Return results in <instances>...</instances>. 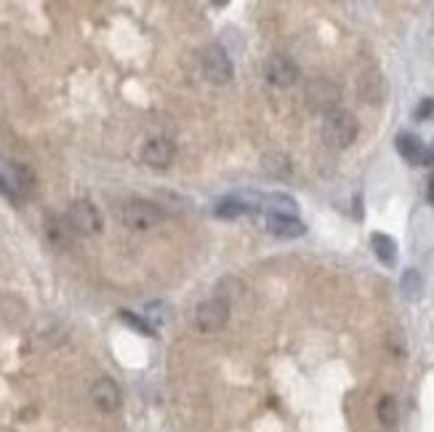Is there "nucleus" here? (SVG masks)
<instances>
[{"instance_id": "2eb2a0df", "label": "nucleus", "mask_w": 434, "mask_h": 432, "mask_svg": "<svg viewBox=\"0 0 434 432\" xmlns=\"http://www.w3.org/2000/svg\"><path fill=\"white\" fill-rule=\"evenodd\" d=\"M376 416H379L381 427H394L397 419H400V409H397V400L394 395H384L376 406Z\"/></svg>"}, {"instance_id": "20e7f679", "label": "nucleus", "mask_w": 434, "mask_h": 432, "mask_svg": "<svg viewBox=\"0 0 434 432\" xmlns=\"http://www.w3.org/2000/svg\"><path fill=\"white\" fill-rule=\"evenodd\" d=\"M203 72L211 83H218V86H224L235 78V65H232L224 45L213 43L203 51Z\"/></svg>"}, {"instance_id": "b1692460", "label": "nucleus", "mask_w": 434, "mask_h": 432, "mask_svg": "<svg viewBox=\"0 0 434 432\" xmlns=\"http://www.w3.org/2000/svg\"><path fill=\"white\" fill-rule=\"evenodd\" d=\"M426 160H429V163L434 166V144H432V150H426Z\"/></svg>"}, {"instance_id": "6ab92c4d", "label": "nucleus", "mask_w": 434, "mask_h": 432, "mask_svg": "<svg viewBox=\"0 0 434 432\" xmlns=\"http://www.w3.org/2000/svg\"><path fill=\"white\" fill-rule=\"evenodd\" d=\"M69 233H75L69 222H59V219H51L48 222V238H51V243L54 245H67L69 243Z\"/></svg>"}, {"instance_id": "a211bd4d", "label": "nucleus", "mask_w": 434, "mask_h": 432, "mask_svg": "<svg viewBox=\"0 0 434 432\" xmlns=\"http://www.w3.org/2000/svg\"><path fill=\"white\" fill-rule=\"evenodd\" d=\"M264 171H267V174H272V177H288L294 168H291V160H288V157L274 153V155L264 157Z\"/></svg>"}, {"instance_id": "f257e3e1", "label": "nucleus", "mask_w": 434, "mask_h": 432, "mask_svg": "<svg viewBox=\"0 0 434 432\" xmlns=\"http://www.w3.org/2000/svg\"><path fill=\"white\" fill-rule=\"evenodd\" d=\"M357 118L347 110H336L326 115L323 121V142L333 150H347L349 144L357 139Z\"/></svg>"}, {"instance_id": "f8f14e48", "label": "nucleus", "mask_w": 434, "mask_h": 432, "mask_svg": "<svg viewBox=\"0 0 434 432\" xmlns=\"http://www.w3.org/2000/svg\"><path fill=\"white\" fill-rule=\"evenodd\" d=\"M370 248H373L376 259L384 267L397 265V243H394V238H389V235L384 233H373L370 235Z\"/></svg>"}, {"instance_id": "dca6fc26", "label": "nucleus", "mask_w": 434, "mask_h": 432, "mask_svg": "<svg viewBox=\"0 0 434 432\" xmlns=\"http://www.w3.org/2000/svg\"><path fill=\"white\" fill-rule=\"evenodd\" d=\"M400 288H402V297L411 301H418L423 294V280L418 275V270H405V275L400 280Z\"/></svg>"}, {"instance_id": "ddd939ff", "label": "nucleus", "mask_w": 434, "mask_h": 432, "mask_svg": "<svg viewBox=\"0 0 434 432\" xmlns=\"http://www.w3.org/2000/svg\"><path fill=\"white\" fill-rule=\"evenodd\" d=\"M384 78H381L376 70H370V72H365L362 78H360V96L365 101H370V104H379L381 99H384Z\"/></svg>"}, {"instance_id": "412c9836", "label": "nucleus", "mask_w": 434, "mask_h": 432, "mask_svg": "<svg viewBox=\"0 0 434 432\" xmlns=\"http://www.w3.org/2000/svg\"><path fill=\"white\" fill-rule=\"evenodd\" d=\"M413 115H416V121H429V118L434 115V99H423L421 104L416 107Z\"/></svg>"}, {"instance_id": "f03ea898", "label": "nucleus", "mask_w": 434, "mask_h": 432, "mask_svg": "<svg viewBox=\"0 0 434 432\" xmlns=\"http://www.w3.org/2000/svg\"><path fill=\"white\" fill-rule=\"evenodd\" d=\"M163 219V211L157 209V203L152 200H128L123 206V224L136 230V233H147L157 227Z\"/></svg>"}, {"instance_id": "1a4fd4ad", "label": "nucleus", "mask_w": 434, "mask_h": 432, "mask_svg": "<svg viewBox=\"0 0 434 432\" xmlns=\"http://www.w3.org/2000/svg\"><path fill=\"white\" fill-rule=\"evenodd\" d=\"M91 400H94V406L99 411H104V414H112V411L120 409V403H123V395H120V387L112 382V379L101 377L94 382V387H91Z\"/></svg>"}, {"instance_id": "f3484780", "label": "nucleus", "mask_w": 434, "mask_h": 432, "mask_svg": "<svg viewBox=\"0 0 434 432\" xmlns=\"http://www.w3.org/2000/svg\"><path fill=\"white\" fill-rule=\"evenodd\" d=\"M248 206H243V200L238 198H224L216 203V216L218 219H238L240 214H245Z\"/></svg>"}, {"instance_id": "423d86ee", "label": "nucleus", "mask_w": 434, "mask_h": 432, "mask_svg": "<svg viewBox=\"0 0 434 432\" xmlns=\"http://www.w3.org/2000/svg\"><path fill=\"white\" fill-rule=\"evenodd\" d=\"M264 78L267 83L277 86V89H291L296 80L301 78V70L291 56L274 54L264 62Z\"/></svg>"}, {"instance_id": "7ed1b4c3", "label": "nucleus", "mask_w": 434, "mask_h": 432, "mask_svg": "<svg viewBox=\"0 0 434 432\" xmlns=\"http://www.w3.org/2000/svg\"><path fill=\"white\" fill-rule=\"evenodd\" d=\"M229 321V301L221 299V297H213V299H206L197 304L195 310V326L203 333H216L221 331Z\"/></svg>"}, {"instance_id": "9b49d317", "label": "nucleus", "mask_w": 434, "mask_h": 432, "mask_svg": "<svg viewBox=\"0 0 434 432\" xmlns=\"http://www.w3.org/2000/svg\"><path fill=\"white\" fill-rule=\"evenodd\" d=\"M394 147H397V153H400L408 163L413 166H418V163H426V147L418 136H413V133H400L397 139H394Z\"/></svg>"}, {"instance_id": "4be33fe9", "label": "nucleus", "mask_w": 434, "mask_h": 432, "mask_svg": "<svg viewBox=\"0 0 434 432\" xmlns=\"http://www.w3.org/2000/svg\"><path fill=\"white\" fill-rule=\"evenodd\" d=\"M0 192H3V195H6V198H9V200H22V198H19V192L13 189L11 179L3 177V174H0Z\"/></svg>"}, {"instance_id": "0eeeda50", "label": "nucleus", "mask_w": 434, "mask_h": 432, "mask_svg": "<svg viewBox=\"0 0 434 432\" xmlns=\"http://www.w3.org/2000/svg\"><path fill=\"white\" fill-rule=\"evenodd\" d=\"M67 222H69V227L80 235H96V233H101V227H104L99 209L94 203H88V200H75V203L69 206V211H67Z\"/></svg>"}, {"instance_id": "9d476101", "label": "nucleus", "mask_w": 434, "mask_h": 432, "mask_svg": "<svg viewBox=\"0 0 434 432\" xmlns=\"http://www.w3.org/2000/svg\"><path fill=\"white\" fill-rule=\"evenodd\" d=\"M267 230L274 238H282V240H294V238H301L306 233L304 222L296 219V216H267Z\"/></svg>"}, {"instance_id": "39448f33", "label": "nucleus", "mask_w": 434, "mask_h": 432, "mask_svg": "<svg viewBox=\"0 0 434 432\" xmlns=\"http://www.w3.org/2000/svg\"><path fill=\"white\" fill-rule=\"evenodd\" d=\"M306 104L315 112H323V115H330V112L338 110L341 104V89H338L333 80L320 78L315 83H309L306 89Z\"/></svg>"}, {"instance_id": "aec40b11", "label": "nucleus", "mask_w": 434, "mask_h": 432, "mask_svg": "<svg viewBox=\"0 0 434 432\" xmlns=\"http://www.w3.org/2000/svg\"><path fill=\"white\" fill-rule=\"evenodd\" d=\"M120 318H123V321L128 323V326H133V328H139V331L144 333V336H155V328H152V326H150V323L144 321V318H136L133 312L123 310V312H120Z\"/></svg>"}, {"instance_id": "4468645a", "label": "nucleus", "mask_w": 434, "mask_h": 432, "mask_svg": "<svg viewBox=\"0 0 434 432\" xmlns=\"http://www.w3.org/2000/svg\"><path fill=\"white\" fill-rule=\"evenodd\" d=\"M264 206L269 209V216H294L299 206L291 195H282V192H272L269 198H264Z\"/></svg>"}, {"instance_id": "6e6552de", "label": "nucleus", "mask_w": 434, "mask_h": 432, "mask_svg": "<svg viewBox=\"0 0 434 432\" xmlns=\"http://www.w3.org/2000/svg\"><path fill=\"white\" fill-rule=\"evenodd\" d=\"M174 155H176V144L171 139H165V136L150 139V142L144 144V150H141V160L150 168H160V171L174 163Z\"/></svg>"}, {"instance_id": "5701e85b", "label": "nucleus", "mask_w": 434, "mask_h": 432, "mask_svg": "<svg viewBox=\"0 0 434 432\" xmlns=\"http://www.w3.org/2000/svg\"><path fill=\"white\" fill-rule=\"evenodd\" d=\"M426 200H429V206H434V177L426 182Z\"/></svg>"}]
</instances>
